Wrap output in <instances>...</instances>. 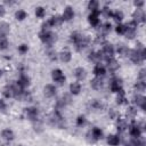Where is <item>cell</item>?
Returning a JSON list of instances; mask_svg holds the SVG:
<instances>
[{
    "instance_id": "6da1fadb",
    "label": "cell",
    "mask_w": 146,
    "mask_h": 146,
    "mask_svg": "<svg viewBox=\"0 0 146 146\" xmlns=\"http://www.w3.org/2000/svg\"><path fill=\"white\" fill-rule=\"evenodd\" d=\"M50 123L52 125H56V127H64V119L62 116V114L56 110L52 112V114L50 115Z\"/></svg>"
},
{
    "instance_id": "7a4b0ae2",
    "label": "cell",
    "mask_w": 146,
    "mask_h": 146,
    "mask_svg": "<svg viewBox=\"0 0 146 146\" xmlns=\"http://www.w3.org/2000/svg\"><path fill=\"white\" fill-rule=\"evenodd\" d=\"M40 39L42 42L47 43V44H51L55 40H56V35H54L50 31H42L40 34H39Z\"/></svg>"
},
{
    "instance_id": "3957f363",
    "label": "cell",
    "mask_w": 146,
    "mask_h": 146,
    "mask_svg": "<svg viewBox=\"0 0 146 146\" xmlns=\"http://www.w3.org/2000/svg\"><path fill=\"white\" fill-rule=\"evenodd\" d=\"M25 114H26V117L33 122L38 121V110L35 107H29V108H25Z\"/></svg>"
},
{
    "instance_id": "277c9868",
    "label": "cell",
    "mask_w": 146,
    "mask_h": 146,
    "mask_svg": "<svg viewBox=\"0 0 146 146\" xmlns=\"http://www.w3.org/2000/svg\"><path fill=\"white\" fill-rule=\"evenodd\" d=\"M110 88H111V90H112L113 92H119V91H121V90H122V81H121V79H117V78L113 79V80L111 81V83H110Z\"/></svg>"
},
{
    "instance_id": "5b68a950",
    "label": "cell",
    "mask_w": 146,
    "mask_h": 146,
    "mask_svg": "<svg viewBox=\"0 0 146 146\" xmlns=\"http://www.w3.org/2000/svg\"><path fill=\"white\" fill-rule=\"evenodd\" d=\"M52 79L55 82H57L59 84H63L65 82V75L63 74V72L60 70H54L52 71Z\"/></svg>"
},
{
    "instance_id": "8992f818",
    "label": "cell",
    "mask_w": 146,
    "mask_h": 146,
    "mask_svg": "<svg viewBox=\"0 0 146 146\" xmlns=\"http://www.w3.org/2000/svg\"><path fill=\"white\" fill-rule=\"evenodd\" d=\"M132 17H133V22H136L138 24L139 22H144L145 21V13H144L143 9L137 8L135 10V13L132 14Z\"/></svg>"
},
{
    "instance_id": "52a82bcc",
    "label": "cell",
    "mask_w": 146,
    "mask_h": 146,
    "mask_svg": "<svg viewBox=\"0 0 146 146\" xmlns=\"http://www.w3.org/2000/svg\"><path fill=\"white\" fill-rule=\"evenodd\" d=\"M89 136H91V141H96L103 137V131L99 128H94L89 133Z\"/></svg>"
},
{
    "instance_id": "ba28073f",
    "label": "cell",
    "mask_w": 146,
    "mask_h": 146,
    "mask_svg": "<svg viewBox=\"0 0 146 146\" xmlns=\"http://www.w3.org/2000/svg\"><path fill=\"white\" fill-rule=\"evenodd\" d=\"M133 102H135V104H136L137 106H140L143 110H146V99H145L144 96H141V95L135 96Z\"/></svg>"
},
{
    "instance_id": "9c48e42d",
    "label": "cell",
    "mask_w": 146,
    "mask_h": 146,
    "mask_svg": "<svg viewBox=\"0 0 146 146\" xmlns=\"http://www.w3.org/2000/svg\"><path fill=\"white\" fill-rule=\"evenodd\" d=\"M88 43H89V38H87L86 35H82L81 39L79 40V42L75 43V46H76L78 50H82L83 48H86L88 46Z\"/></svg>"
},
{
    "instance_id": "30bf717a",
    "label": "cell",
    "mask_w": 146,
    "mask_h": 146,
    "mask_svg": "<svg viewBox=\"0 0 146 146\" xmlns=\"http://www.w3.org/2000/svg\"><path fill=\"white\" fill-rule=\"evenodd\" d=\"M73 17H74V11H73V9H72L71 7H66L65 10H64V13H63V16H62L63 21H70V19H72Z\"/></svg>"
},
{
    "instance_id": "8fae6325",
    "label": "cell",
    "mask_w": 146,
    "mask_h": 146,
    "mask_svg": "<svg viewBox=\"0 0 146 146\" xmlns=\"http://www.w3.org/2000/svg\"><path fill=\"white\" fill-rule=\"evenodd\" d=\"M98 15H99V10L97 11H91V14L89 15V23L94 26L98 25L99 23V18H98Z\"/></svg>"
},
{
    "instance_id": "7c38bea8",
    "label": "cell",
    "mask_w": 146,
    "mask_h": 146,
    "mask_svg": "<svg viewBox=\"0 0 146 146\" xmlns=\"http://www.w3.org/2000/svg\"><path fill=\"white\" fill-rule=\"evenodd\" d=\"M110 31H111V24H110V23L102 24V25L99 26V29H98V35L104 36V35L107 34Z\"/></svg>"
},
{
    "instance_id": "4fadbf2b",
    "label": "cell",
    "mask_w": 146,
    "mask_h": 146,
    "mask_svg": "<svg viewBox=\"0 0 146 146\" xmlns=\"http://www.w3.org/2000/svg\"><path fill=\"white\" fill-rule=\"evenodd\" d=\"M140 133H141L140 127H139L138 124L133 123V124L131 125V128H130V135H131L132 137H135V138H138V137L140 136Z\"/></svg>"
},
{
    "instance_id": "5bb4252c",
    "label": "cell",
    "mask_w": 146,
    "mask_h": 146,
    "mask_svg": "<svg viewBox=\"0 0 146 146\" xmlns=\"http://www.w3.org/2000/svg\"><path fill=\"white\" fill-rule=\"evenodd\" d=\"M44 95L47 97H52L56 95V87L52 84H47L44 87Z\"/></svg>"
},
{
    "instance_id": "9a60e30c",
    "label": "cell",
    "mask_w": 146,
    "mask_h": 146,
    "mask_svg": "<svg viewBox=\"0 0 146 146\" xmlns=\"http://www.w3.org/2000/svg\"><path fill=\"white\" fill-rule=\"evenodd\" d=\"M106 62H107V68H108L111 72H114V71H116V70L119 68V64H117V62H116L114 58L107 59Z\"/></svg>"
},
{
    "instance_id": "2e32d148",
    "label": "cell",
    "mask_w": 146,
    "mask_h": 146,
    "mask_svg": "<svg viewBox=\"0 0 146 146\" xmlns=\"http://www.w3.org/2000/svg\"><path fill=\"white\" fill-rule=\"evenodd\" d=\"M91 87H92L94 89H96V90L102 89V88H103V80H102L100 78L96 76L95 79L91 80Z\"/></svg>"
},
{
    "instance_id": "e0dca14e",
    "label": "cell",
    "mask_w": 146,
    "mask_h": 146,
    "mask_svg": "<svg viewBox=\"0 0 146 146\" xmlns=\"http://www.w3.org/2000/svg\"><path fill=\"white\" fill-rule=\"evenodd\" d=\"M107 143H108L111 146H116V145L120 144V138H119V136H116V135H110V136L107 137Z\"/></svg>"
},
{
    "instance_id": "ac0fdd59",
    "label": "cell",
    "mask_w": 146,
    "mask_h": 146,
    "mask_svg": "<svg viewBox=\"0 0 146 146\" xmlns=\"http://www.w3.org/2000/svg\"><path fill=\"white\" fill-rule=\"evenodd\" d=\"M62 22H63V18H62V17H59V16H54V17H51V18L48 21V24H49V26H57V25H60Z\"/></svg>"
},
{
    "instance_id": "d6986e66",
    "label": "cell",
    "mask_w": 146,
    "mask_h": 146,
    "mask_svg": "<svg viewBox=\"0 0 146 146\" xmlns=\"http://www.w3.org/2000/svg\"><path fill=\"white\" fill-rule=\"evenodd\" d=\"M74 75L76 76L78 80H83V79L86 78L87 73H86L84 68H82V67H78V68H75V71H74Z\"/></svg>"
},
{
    "instance_id": "ffe728a7",
    "label": "cell",
    "mask_w": 146,
    "mask_h": 146,
    "mask_svg": "<svg viewBox=\"0 0 146 146\" xmlns=\"http://www.w3.org/2000/svg\"><path fill=\"white\" fill-rule=\"evenodd\" d=\"M17 84H18L19 87H22V88H24V87H27V86L30 84V79H29L26 75L22 74V75H21V78L18 79V82H17Z\"/></svg>"
},
{
    "instance_id": "44dd1931",
    "label": "cell",
    "mask_w": 146,
    "mask_h": 146,
    "mask_svg": "<svg viewBox=\"0 0 146 146\" xmlns=\"http://www.w3.org/2000/svg\"><path fill=\"white\" fill-rule=\"evenodd\" d=\"M94 73H95V75L98 76V78L104 76V75H105V67L98 64V65L95 66V68H94Z\"/></svg>"
},
{
    "instance_id": "7402d4cb",
    "label": "cell",
    "mask_w": 146,
    "mask_h": 146,
    "mask_svg": "<svg viewBox=\"0 0 146 146\" xmlns=\"http://www.w3.org/2000/svg\"><path fill=\"white\" fill-rule=\"evenodd\" d=\"M116 127H117V130L120 132H122L128 128V123H127V121L124 119H119L117 122H116Z\"/></svg>"
},
{
    "instance_id": "603a6c76",
    "label": "cell",
    "mask_w": 146,
    "mask_h": 146,
    "mask_svg": "<svg viewBox=\"0 0 146 146\" xmlns=\"http://www.w3.org/2000/svg\"><path fill=\"white\" fill-rule=\"evenodd\" d=\"M70 90H71V92H72L73 95H78V94L81 91V86H80V83L73 82V83L70 86Z\"/></svg>"
},
{
    "instance_id": "cb8c5ba5",
    "label": "cell",
    "mask_w": 146,
    "mask_h": 146,
    "mask_svg": "<svg viewBox=\"0 0 146 146\" xmlns=\"http://www.w3.org/2000/svg\"><path fill=\"white\" fill-rule=\"evenodd\" d=\"M8 32H9V25L7 23H1L0 24V36H6Z\"/></svg>"
},
{
    "instance_id": "d4e9b609",
    "label": "cell",
    "mask_w": 146,
    "mask_h": 146,
    "mask_svg": "<svg viewBox=\"0 0 146 146\" xmlns=\"http://www.w3.org/2000/svg\"><path fill=\"white\" fill-rule=\"evenodd\" d=\"M117 52L122 56H128L130 54V50L124 44H120V46H117Z\"/></svg>"
},
{
    "instance_id": "484cf974",
    "label": "cell",
    "mask_w": 146,
    "mask_h": 146,
    "mask_svg": "<svg viewBox=\"0 0 146 146\" xmlns=\"http://www.w3.org/2000/svg\"><path fill=\"white\" fill-rule=\"evenodd\" d=\"M2 137L5 138V139H7V140H11V139H14V132L10 130V129H5L3 131H2Z\"/></svg>"
},
{
    "instance_id": "4316f807",
    "label": "cell",
    "mask_w": 146,
    "mask_h": 146,
    "mask_svg": "<svg viewBox=\"0 0 146 146\" xmlns=\"http://www.w3.org/2000/svg\"><path fill=\"white\" fill-rule=\"evenodd\" d=\"M71 52L70 51H63L62 54H60V59H62V62H64V63H67V62H70L71 60Z\"/></svg>"
},
{
    "instance_id": "83f0119b",
    "label": "cell",
    "mask_w": 146,
    "mask_h": 146,
    "mask_svg": "<svg viewBox=\"0 0 146 146\" xmlns=\"http://www.w3.org/2000/svg\"><path fill=\"white\" fill-rule=\"evenodd\" d=\"M3 95L9 98V97H14V90H13V86H7L3 90Z\"/></svg>"
},
{
    "instance_id": "f1b7e54d",
    "label": "cell",
    "mask_w": 146,
    "mask_h": 146,
    "mask_svg": "<svg viewBox=\"0 0 146 146\" xmlns=\"http://www.w3.org/2000/svg\"><path fill=\"white\" fill-rule=\"evenodd\" d=\"M88 8L91 10V11H97L98 10V1H95V0H91L88 5Z\"/></svg>"
},
{
    "instance_id": "f546056e",
    "label": "cell",
    "mask_w": 146,
    "mask_h": 146,
    "mask_svg": "<svg viewBox=\"0 0 146 146\" xmlns=\"http://www.w3.org/2000/svg\"><path fill=\"white\" fill-rule=\"evenodd\" d=\"M8 47V40L6 36H0V49L3 50V49H7Z\"/></svg>"
},
{
    "instance_id": "4dcf8cb0",
    "label": "cell",
    "mask_w": 146,
    "mask_h": 146,
    "mask_svg": "<svg viewBox=\"0 0 146 146\" xmlns=\"http://www.w3.org/2000/svg\"><path fill=\"white\" fill-rule=\"evenodd\" d=\"M15 16H16V18H17L18 21H23V19L26 17V13H25L24 10H18V11H16Z\"/></svg>"
},
{
    "instance_id": "1f68e13d",
    "label": "cell",
    "mask_w": 146,
    "mask_h": 146,
    "mask_svg": "<svg viewBox=\"0 0 146 146\" xmlns=\"http://www.w3.org/2000/svg\"><path fill=\"white\" fill-rule=\"evenodd\" d=\"M124 100H125L124 92H123V90H121V91H119V95H117L116 102H117V104H123V103H124Z\"/></svg>"
},
{
    "instance_id": "d6a6232c",
    "label": "cell",
    "mask_w": 146,
    "mask_h": 146,
    "mask_svg": "<svg viewBox=\"0 0 146 146\" xmlns=\"http://www.w3.org/2000/svg\"><path fill=\"white\" fill-rule=\"evenodd\" d=\"M145 87H146V86H145V82H141V81H138V82L136 83V86H135L136 90L139 91V92H140V91H144V90H145Z\"/></svg>"
},
{
    "instance_id": "836d02e7",
    "label": "cell",
    "mask_w": 146,
    "mask_h": 146,
    "mask_svg": "<svg viewBox=\"0 0 146 146\" xmlns=\"http://www.w3.org/2000/svg\"><path fill=\"white\" fill-rule=\"evenodd\" d=\"M112 17H113L115 21L119 22V21H121V19L123 18V14H122V11H119V10H117V11H114V13H113Z\"/></svg>"
},
{
    "instance_id": "e575fe53",
    "label": "cell",
    "mask_w": 146,
    "mask_h": 146,
    "mask_svg": "<svg viewBox=\"0 0 146 146\" xmlns=\"http://www.w3.org/2000/svg\"><path fill=\"white\" fill-rule=\"evenodd\" d=\"M127 114H128V116H131V117H133L136 114H137V108L136 107H129L128 108V111H127Z\"/></svg>"
},
{
    "instance_id": "d590c367",
    "label": "cell",
    "mask_w": 146,
    "mask_h": 146,
    "mask_svg": "<svg viewBox=\"0 0 146 146\" xmlns=\"http://www.w3.org/2000/svg\"><path fill=\"white\" fill-rule=\"evenodd\" d=\"M102 13H103V15H104L105 17H112V15H113L112 10H111V9H108L107 7H105V8L102 10Z\"/></svg>"
},
{
    "instance_id": "8d00e7d4",
    "label": "cell",
    "mask_w": 146,
    "mask_h": 146,
    "mask_svg": "<svg viewBox=\"0 0 146 146\" xmlns=\"http://www.w3.org/2000/svg\"><path fill=\"white\" fill-rule=\"evenodd\" d=\"M35 15L38 17H43L44 16V9L42 7H38L36 10H35Z\"/></svg>"
},
{
    "instance_id": "74e56055",
    "label": "cell",
    "mask_w": 146,
    "mask_h": 146,
    "mask_svg": "<svg viewBox=\"0 0 146 146\" xmlns=\"http://www.w3.org/2000/svg\"><path fill=\"white\" fill-rule=\"evenodd\" d=\"M116 32H117L119 34H124V32H125V25L119 24V25L116 26Z\"/></svg>"
},
{
    "instance_id": "f35d334b",
    "label": "cell",
    "mask_w": 146,
    "mask_h": 146,
    "mask_svg": "<svg viewBox=\"0 0 146 146\" xmlns=\"http://www.w3.org/2000/svg\"><path fill=\"white\" fill-rule=\"evenodd\" d=\"M139 81H141V82L146 81V71L145 70H141L139 72Z\"/></svg>"
},
{
    "instance_id": "ab89813d",
    "label": "cell",
    "mask_w": 146,
    "mask_h": 146,
    "mask_svg": "<svg viewBox=\"0 0 146 146\" xmlns=\"http://www.w3.org/2000/svg\"><path fill=\"white\" fill-rule=\"evenodd\" d=\"M76 122H78V125H83V124L86 123V119H84V116H79L78 120H76Z\"/></svg>"
},
{
    "instance_id": "60d3db41",
    "label": "cell",
    "mask_w": 146,
    "mask_h": 146,
    "mask_svg": "<svg viewBox=\"0 0 146 146\" xmlns=\"http://www.w3.org/2000/svg\"><path fill=\"white\" fill-rule=\"evenodd\" d=\"M18 51L22 52V54L26 52V51H27V46H26V44H22V46H19V47H18Z\"/></svg>"
},
{
    "instance_id": "b9f144b4",
    "label": "cell",
    "mask_w": 146,
    "mask_h": 146,
    "mask_svg": "<svg viewBox=\"0 0 146 146\" xmlns=\"http://www.w3.org/2000/svg\"><path fill=\"white\" fill-rule=\"evenodd\" d=\"M48 56H49V58H50L51 60H55V59L57 58V56H56V52H55V51H52V50L48 52Z\"/></svg>"
},
{
    "instance_id": "7bdbcfd3",
    "label": "cell",
    "mask_w": 146,
    "mask_h": 146,
    "mask_svg": "<svg viewBox=\"0 0 146 146\" xmlns=\"http://www.w3.org/2000/svg\"><path fill=\"white\" fill-rule=\"evenodd\" d=\"M138 144V140H130L129 143L125 144V146H137Z\"/></svg>"
},
{
    "instance_id": "ee69618b",
    "label": "cell",
    "mask_w": 146,
    "mask_h": 146,
    "mask_svg": "<svg viewBox=\"0 0 146 146\" xmlns=\"http://www.w3.org/2000/svg\"><path fill=\"white\" fill-rule=\"evenodd\" d=\"M5 13H6V10H5V7H3L2 5H0V17H2V16L5 15Z\"/></svg>"
},
{
    "instance_id": "f6af8a7d",
    "label": "cell",
    "mask_w": 146,
    "mask_h": 146,
    "mask_svg": "<svg viewBox=\"0 0 146 146\" xmlns=\"http://www.w3.org/2000/svg\"><path fill=\"white\" fill-rule=\"evenodd\" d=\"M6 108V104H5V102L3 100H1L0 99V111H3Z\"/></svg>"
},
{
    "instance_id": "bcb514c9",
    "label": "cell",
    "mask_w": 146,
    "mask_h": 146,
    "mask_svg": "<svg viewBox=\"0 0 146 146\" xmlns=\"http://www.w3.org/2000/svg\"><path fill=\"white\" fill-rule=\"evenodd\" d=\"M135 5H136L137 7H141V6L144 5V1H135Z\"/></svg>"
},
{
    "instance_id": "7dc6e473",
    "label": "cell",
    "mask_w": 146,
    "mask_h": 146,
    "mask_svg": "<svg viewBox=\"0 0 146 146\" xmlns=\"http://www.w3.org/2000/svg\"><path fill=\"white\" fill-rule=\"evenodd\" d=\"M1 74H2V72H1V70H0V76H1Z\"/></svg>"
}]
</instances>
